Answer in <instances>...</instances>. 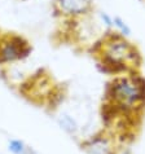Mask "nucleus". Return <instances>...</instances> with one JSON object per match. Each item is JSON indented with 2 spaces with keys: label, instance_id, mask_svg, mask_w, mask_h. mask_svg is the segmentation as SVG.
Here are the masks:
<instances>
[{
  "label": "nucleus",
  "instance_id": "f257e3e1",
  "mask_svg": "<svg viewBox=\"0 0 145 154\" xmlns=\"http://www.w3.org/2000/svg\"><path fill=\"white\" fill-rule=\"evenodd\" d=\"M110 95L114 102L121 108H134L145 98V85L139 78L117 79L110 87Z\"/></svg>",
  "mask_w": 145,
  "mask_h": 154
},
{
  "label": "nucleus",
  "instance_id": "1a4fd4ad",
  "mask_svg": "<svg viewBox=\"0 0 145 154\" xmlns=\"http://www.w3.org/2000/svg\"><path fill=\"white\" fill-rule=\"evenodd\" d=\"M100 17H101V20L104 21V23H105L108 27L114 26V23H113V18H112V17H110L108 13H104V12H102V13H100Z\"/></svg>",
  "mask_w": 145,
  "mask_h": 154
},
{
  "label": "nucleus",
  "instance_id": "7ed1b4c3",
  "mask_svg": "<svg viewBox=\"0 0 145 154\" xmlns=\"http://www.w3.org/2000/svg\"><path fill=\"white\" fill-rule=\"evenodd\" d=\"M31 53V47L25 38L9 35L0 40V62H13L26 58Z\"/></svg>",
  "mask_w": 145,
  "mask_h": 154
},
{
  "label": "nucleus",
  "instance_id": "f03ea898",
  "mask_svg": "<svg viewBox=\"0 0 145 154\" xmlns=\"http://www.w3.org/2000/svg\"><path fill=\"white\" fill-rule=\"evenodd\" d=\"M136 57L135 49L130 45V43L122 40L121 38L116 36L112 42H109L104 51V61L108 67L114 69L119 66L121 69H125V63L130 60Z\"/></svg>",
  "mask_w": 145,
  "mask_h": 154
},
{
  "label": "nucleus",
  "instance_id": "9d476101",
  "mask_svg": "<svg viewBox=\"0 0 145 154\" xmlns=\"http://www.w3.org/2000/svg\"><path fill=\"white\" fill-rule=\"evenodd\" d=\"M126 154H128V153H126Z\"/></svg>",
  "mask_w": 145,
  "mask_h": 154
},
{
  "label": "nucleus",
  "instance_id": "39448f33",
  "mask_svg": "<svg viewBox=\"0 0 145 154\" xmlns=\"http://www.w3.org/2000/svg\"><path fill=\"white\" fill-rule=\"evenodd\" d=\"M84 149H86L88 154H113V149L110 143L102 137L89 140L84 145Z\"/></svg>",
  "mask_w": 145,
  "mask_h": 154
},
{
  "label": "nucleus",
  "instance_id": "0eeeda50",
  "mask_svg": "<svg viewBox=\"0 0 145 154\" xmlns=\"http://www.w3.org/2000/svg\"><path fill=\"white\" fill-rule=\"evenodd\" d=\"M8 149L13 154H27L30 149L21 140H11L8 144Z\"/></svg>",
  "mask_w": 145,
  "mask_h": 154
},
{
  "label": "nucleus",
  "instance_id": "6e6552de",
  "mask_svg": "<svg viewBox=\"0 0 145 154\" xmlns=\"http://www.w3.org/2000/svg\"><path fill=\"white\" fill-rule=\"evenodd\" d=\"M113 23H114V26H116L119 31L122 32V35H130L131 34V30L128 27V25H127L125 21H123L121 17H114L113 18Z\"/></svg>",
  "mask_w": 145,
  "mask_h": 154
},
{
  "label": "nucleus",
  "instance_id": "20e7f679",
  "mask_svg": "<svg viewBox=\"0 0 145 154\" xmlns=\"http://www.w3.org/2000/svg\"><path fill=\"white\" fill-rule=\"evenodd\" d=\"M56 8L63 14H83L91 8L89 0H56Z\"/></svg>",
  "mask_w": 145,
  "mask_h": 154
},
{
  "label": "nucleus",
  "instance_id": "423d86ee",
  "mask_svg": "<svg viewBox=\"0 0 145 154\" xmlns=\"http://www.w3.org/2000/svg\"><path fill=\"white\" fill-rule=\"evenodd\" d=\"M58 125L60 127L62 128L65 132H67V134H75L76 131H78V125H76V122L72 119L70 115H67V114H61L58 117Z\"/></svg>",
  "mask_w": 145,
  "mask_h": 154
}]
</instances>
